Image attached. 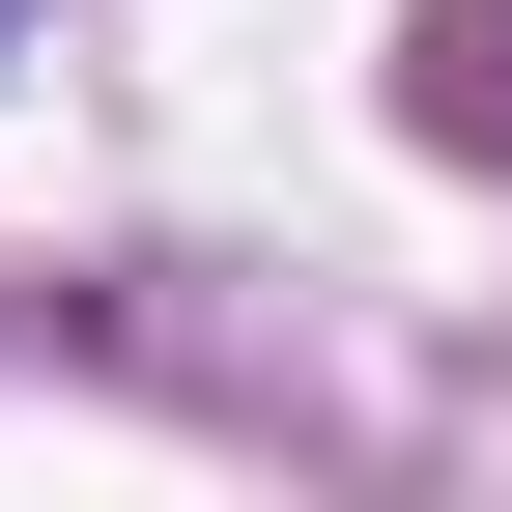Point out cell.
<instances>
[{"instance_id":"6da1fadb","label":"cell","mask_w":512,"mask_h":512,"mask_svg":"<svg viewBox=\"0 0 512 512\" xmlns=\"http://www.w3.org/2000/svg\"><path fill=\"white\" fill-rule=\"evenodd\" d=\"M399 114L456 171H512V0H427V29H399Z\"/></svg>"}]
</instances>
